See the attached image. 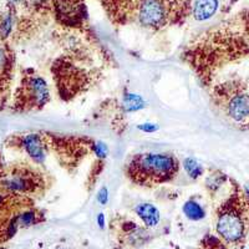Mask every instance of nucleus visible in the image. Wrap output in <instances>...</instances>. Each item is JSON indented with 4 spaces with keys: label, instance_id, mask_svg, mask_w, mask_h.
Returning <instances> with one entry per match:
<instances>
[{
    "label": "nucleus",
    "instance_id": "9b49d317",
    "mask_svg": "<svg viewBox=\"0 0 249 249\" xmlns=\"http://www.w3.org/2000/svg\"><path fill=\"white\" fill-rule=\"evenodd\" d=\"M122 107L126 112H135L144 107V100L136 93H126L122 99Z\"/></svg>",
    "mask_w": 249,
    "mask_h": 249
},
{
    "label": "nucleus",
    "instance_id": "4468645a",
    "mask_svg": "<svg viewBox=\"0 0 249 249\" xmlns=\"http://www.w3.org/2000/svg\"><path fill=\"white\" fill-rule=\"evenodd\" d=\"M92 151L93 153L99 157V159L104 160L106 159V156L108 153V148L104 142H93L92 144Z\"/></svg>",
    "mask_w": 249,
    "mask_h": 249
},
{
    "label": "nucleus",
    "instance_id": "7ed1b4c3",
    "mask_svg": "<svg viewBox=\"0 0 249 249\" xmlns=\"http://www.w3.org/2000/svg\"><path fill=\"white\" fill-rule=\"evenodd\" d=\"M178 160L171 153H139L126 166L127 177L140 186H159L178 173Z\"/></svg>",
    "mask_w": 249,
    "mask_h": 249
},
{
    "label": "nucleus",
    "instance_id": "2eb2a0df",
    "mask_svg": "<svg viewBox=\"0 0 249 249\" xmlns=\"http://www.w3.org/2000/svg\"><path fill=\"white\" fill-rule=\"evenodd\" d=\"M137 128L141 131H143V132L152 133V132H156V131L159 130V126H157L156 124H152V122H146V124H139V126H137Z\"/></svg>",
    "mask_w": 249,
    "mask_h": 249
},
{
    "label": "nucleus",
    "instance_id": "0eeeda50",
    "mask_svg": "<svg viewBox=\"0 0 249 249\" xmlns=\"http://www.w3.org/2000/svg\"><path fill=\"white\" fill-rule=\"evenodd\" d=\"M12 146L21 148L24 152L30 156L33 161L36 163H43L46 157V148L48 142L45 141V136L40 133H26L21 136H14L10 139Z\"/></svg>",
    "mask_w": 249,
    "mask_h": 249
},
{
    "label": "nucleus",
    "instance_id": "9d476101",
    "mask_svg": "<svg viewBox=\"0 0 249 249\" xmlns=\"http://www.w3.org/2000/svg\"><path fill=\"white\" fill-rule=\"evenodd\" d=\"M143 223L147 227H156L160 222V212L153 204L141 203L135 208Z\"/></svg>",
    "mask_w": 249,
    "mask_h": 249
},
{
    "label": "nucleus",
    "instance_id": "6e6552de",
    "mask_svg": "<svg viewBox=\"0 0 249 249\" xmlns=\"http://www.w3.org/2000/svg\"><path fill=\"white\" fill-rule=\"evenodd\" d=\"M14 55L10 53L8 46L0 44V102L6 96L9 82L12 80Z\"/></svg>",
    "mask_w": 249,
    "mask_h": 249
},
{
    "label": "nucleus",
    "instance_id": "f03ea898",
    "mask_svg": "<svg viewBox=\"0 0 249 249\" xmlns=\"http://www.w3.org/2000/svg\"><path fill=\"white\" fill-rule=\"evenodd\" d=\"M217 232L224 242L241 244L249 233V193L233 183L230 197L217 212Z\"/></svg>",
    "mask_w": 249,
    "mask_h": 249
},
{
    "label": "nucleus",
    "instance_id": "423d86ee",
    "mask_svg": "<svg viewBox=\"0 0 249 249\" xmlns=\"http://www.w3.org/2000/svg\"><path fill=\"white\" fill-rule=\"evenodd\" d=\"M49 101V88L45 80L37 75H24L15 93L14 110L29 111L41 108Z\"/></svg>",
    "mask_w": 249,
    "mask_h": 249
},
{
    "label": "nucleus",
    "instance_id": "a211bd4d",
    "mask_svg": "<svg viewBox=\"0 0 249 249\" xmlns=\"http://www.w3.org/2000/svg\"><path fill=\"white\" fill-rule=\"evenodd\" d=\"M6 195H8V193H5V195H0V204H1L4 202V199H5Z\"/></svg>",
    "mask_w": 249,
    "mask_h": 249
},
{
    "label": "nucleus",
    "instance_id": "dca6fc26",
    "mask_svg": "<svg viewBox=\"0 0 249 249\" xmlns=\"http://www.w3.org/2000/svg\"><path fill=\"white\" fill-rule=\"evenodd\" d=\"M97 201H99L100 204L102 206H105L108 201V191L106 187H102L101 190H100L99 195H97Z\"/></svg>",
    "mask_w": 249,
    "mask_h": 249
},
{
    "label": "nucleus",
    "instance_id": "f8f14e48",
    "mask_svg": "<svg viewBox=\"0 0 249 249\" xmlns=\"http://www.w3.org/2000/svg\"><path fill=\"white\" fill-rule=\"evenodd\" d=\"M183 213L191 221H201L204 218V210L197 202L188 201L183 206Z\"/></svg>",
    "mask_w": 249,
    "mask_h": 249
},
{
    "label": "nucleus",
    "instance_id": "6ab92c4d",
    "mask_svg": "<svg viewBox=\"0 0 249 249\" xmlns=\"http://www.w3.org/2000/svg\"><path fill=\"white\" fill-rule=\"evenodd\" d=\"M0 249H5V248H0Z\"/></svg>",
    "mask_w": 249,
    "mask_h": 249
},
{
    "label": "nucleus",
    "instance_id": "aec40b11",
    "mask_svg": "<svg viewBox=\"0 0 249 249\" xmlns=\"http://www.w3.org/2000/svg\"><path fill=\"white\" fill-rule=\"evenodd\" d=\"M0 170H1V168H0ZM1 171H4V170H1Z\"/></svg>",
    "mask_w": 249,
    "mask_h": 249
},
{
    "label": "nucleus",
    "instance_id": "39448f33",
    "mask_svg": "<svg viewBox=\"0 0 249 249\" xmlns=\"http://www.w3.org/2000/svg\"><path fill=\"white\" fill-rule=\"evenodd\" d=\"M44 186L43 176L26 166H15L8 172L0 173V187L6 193L15 195H34Z\"/></svg>",
    "mask_w": 249,
    "mask_h": 249
},
{
    "label": "nucleus",
    "instance_id": "ddd939ff",
    "mask_svg": "<svg viewBox=\"0 0 249 249\" xmlns=\"http://www.w3.org/2000/svg\"><path fill=\"white\" fill-rule=\"evenodd\" d=\"M183 168L192 179H197L198 177H201L202 173H203V167H202V164L199 163L197 160L192 159V157H188V159L184 160Z\"/></svg>",
    "mask_w": 249,
    "mask_h": 249
},
{
    "label": "nucleus",
    "instance_id": "20e7f679",
    "mask_svg": "<svg viewBox=\"0 0 249 249\" xmlns=\"http://www.w3.org/2000/svg\"><path fill=\"white\" fill-rule=\"evenodd\" d=\"M214 101L224 116L238 124H249V82L237 77L214 89Z\"/></svg>",
    "mask_w": 249,
    "mask_h": 249
},
{
    "label": "nucleus",
    "instance_id": "1a4fd4ad",
    "mask_svg": "<svg viewBox=\"0 0 249 249\" xmlns=\"http://www.w3.org/2000/svg\"><path fill=\"white\" fill-rule=\"evenodd\" d=\"M218 5H219L218 0H196L192 9L193 18L199 21L208 20L215 14Z\"/></svg>",
    "mask_w": 249,
    "mask_h": 249
},
{
    "label": "nucleus",
    "instance_id": "f3484780",
    "mask_svg": "<svg viewBox=\"0 0 249 249\" xmlns=\"http://www.w3.org/2000/svg\"><path fill=\"white\" fill-rule=\"evenodd\" d=\"M97 222H99L100 228H104V224H105V218H104V214H102V213H100L99 217H97Z\"/></svg>",
    "mask_w": 249,
    "mask_h": 249
},
{
    "label": "nucleus",
    "instance_id": "f257e3e1",
    "mask_svg": "<svg viewBox=\"0 0 249 249\" xmlns=\"http://www.w3.org/2000/svg\"><path fill=\"white\" fill-rule=\"evenodd\" d=\"M111 20L121 25L135 24L161 30L182 23L191 9V0H101Z\"/></svg>",
    "mask_w": 249,
    "mask_h": 249
}]
</instances>
